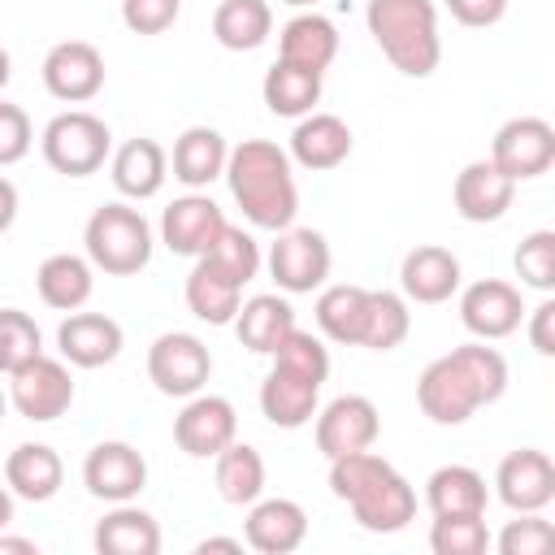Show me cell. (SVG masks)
Segmentation results:
<instances>
[{"label":"cell","instance_id":"20","mask_svg":"<svg viewBox=\"0 0 555 555\" xmlns=\"http://www.w3.org/2000/svg\"><path fill=\"white\" fill-rule=\"evenodd\" d=\"M512 199H516V182L507 173H499L490 160H468L451 182V204L473 225L499 221L512 208Z\"/></svg>","mask_w":555,"mask_h":555},{"label":"cell","instance_id":"40","mask_svg":"<svg viewBox=\"0 0 555 555\" xmlns=\"http://www.w3.org/2000/svg\"><path fill=\"white\" fill-rule=\"evenodd\" d=\"M512 269L520 278V286L529 291H555V230H533L520 238L516 256H512Z\"/></svg>","mask_w":555,"mask_h":555},{"label":"cell","instance_id":"4","mask_svg":"<svg viewBox=\"0 0 555 555\" xmlns=\"http://www.w3.org/2000/svg\"><path fill=\"white\" fill-rule=\"evenodd\" d=\"M330 377V351L312 330H291L273 347V369L260 382V412L273 429H304L317 416L321 386Z\"/></svg>","mask_w":555,"mask_h":555},{"label":"cell","instance_id":"16","mask_svg":"<svg viewBox=\"0 0 555 555\" xmlns=\"http://www.w3.org/2000/svg\"><path fill=\"white\" fill-rule=\"evenodd\" d=\"M82 486L91 499L104 503H130L143 486H147V460L130 447V442H95L82 460Z\"/></svg>","mask_w":555,"mask_h":555},{"label":"cell","instance_id":"30","mask_svg":"<svg viewBox=\"0 0 555 555\" xmlns=\"http://www.w3.org/2000/svg\"><path fill=\"white\" fill-rule=\"evenodd\" d=\"M230 325H234V334L247 351L273 356V347L295 330V308L286 304V295H251V299L238 304Z\"/></svg>","mask_w":555,"mask_h":555},{"label":"cell","instance_id":"52","mask_svg":"<svg viewBox=\"0 0 555 555\" xmlns=\"http://www.w3.org/2000/svg\"><path fill=\"white\" fill-rule=\"evenodd\" d=\"M282 4H291V9H317L321 0H282Z\"/></svg>","mask_w":555,"mask_h":555},{"label":"cell","instance_id":"46","mask_svg":"<svg viewBox=\"0 0 555 555\" xmlns=\"http://www.w3.org/2000/svg\"><path fill=\"white\" fill-rule=\"evenodd\" d=\"M529 317V343H533V351L538 356H555V304L551 299H542L533 312H525Z\"/></svg>","mask_w":555,"mask_h":555},{"label":"cell","instance_id":"42","mask_svg":"<svg viewBox=\"0 0 555 555\" xmlns=\"http://www.w3.org/2000/svg\"><path fill=\"white\" fill-rule=\"evenodd\" d=\"M520 520H507L494 538L499 555H546L555 546V525L542 520V512H516Z\"/></svg>","mask_w":555,"mask_h":555},{"label":"cell","instance_id":"41","mask_svg":"<svg viewBox=\"0 0 555 555\" xmlns=\"http://www.w3.org/2000/svg\"><path fill=\"white\" fill-rule=\"evenodd\" d=\"M39 351H43V334H39L35 317L22 308H0V373L22 369Z\"/></svg>","mask_w":555,"mask_h":555},{"label":"cell","instance_id":"3","mask_svg":"<svg viewBox=\"0 0 555 555\" xmlns=\"http://www.w3.org/2000/svg\"><path fill=\"white\" fill-rule=\"evenodd\" d=\"M330 494L343 499L360 529L369 533H399L416 516V490L412 481L382 455L351 451L330 460Z\"/></svg>","mask_w":555,"mask_h":555},{"label":"cell","instance_id":"13","mask_svg":"<svg viewBox=\"0 0 555 555\" xmlns=\"http://www.w3.org/2000/svg\"><path fill=\"white\" fill-rule=\"evenodd\" d=\"M460 321L481 343H499V338L516 334L525 321L520 286H512L503 278H481V282L464 286L460 291Z\"/></svg>","mask_w":555,"mask_h":555},{"label":"cell","instance_id":"38","mask_svg":"<svg viewBox=\"0 0 555 555\" xmlns=\"http://www.w3.org/2000/svg\"><path fill=\"white\" fill-rule=\"evenodd\" d=\"M412 330V312L408 299L399 291H369V317H364V334L360 347L369 351H395Z\"/></svg>","mask_w":555,"mask_h":555},{"label":"cell","instance_id":"34","mask_svg":"<svg viewBox=\"0 0 555 555\" xmlns=\"http://www.w3.org/2000/svg\"><path fill=\"white\" fill-rule=\"evenodd\" d=\"M212 460H217V464H212V481H217V494H221L225 503L247 507V503H256V499L264 494V460H260L256 447H247V442L234 438V442L221 447Z\"/></svg>","mask_w":555,"mask_h":555},{"label":"cell","instance_id":"17","mask_svg":"<svg viewBox=\"0 0 555 555\" xmlns=\"http://www.w3.org/2000/svg\"><path fill=\"white\" fill-rule=\"evenodd\" d=\"M494 490H499V503L507 512H542L555 499V464H551V455L538 451V447L507 451L499 460Z\"/></svg>","mask_w":555,"mask_h":555},{"label":"cell","instance_id":"47","mask_svg":"<svg viewBox=\"0 0 555 555\" xmlns=\"http://www.w3.org/2000/svg\"><path fill=\"white\" fill-rule=\"evenodd\" d=\"M17 221V186L9 178H0V234Z\"/></svg>","mask_w":555,"mask_h":555},{"label":"cell","instance_id":"32","mask_svg":"<svg viewBox=\"0 0 555 555\" xmlns=\"http://www.w3.org/2000/svg\"><path fill=\"white\" fill-rule=\"evenodd\" d=\"M317 330L330 338V343H343V347H360V334H364V317H369V286H351V282H334V286H321L317 295Z\"/></svg>","mask_w":555,"mask_h":555},{"label":"cell","instance_id":"49","mask_svg":"<svg viewBox=\"0 0 555 555\" xmlns=\"http://www.w3.org/2000/svg\"><path fill=\"white\" fill-rule=\"evenodd\" d=\"M195 551H199V555H208V551H225V555H238V551H243V542H238V538H204Z\"/></svg>","mask_w":555,"mask_h":555},{"label":"cell","instance_id":"11","mask_svg":"<svg viewBox=\"0 0 555 555\" xmlns=\"http://www.w3.org/2000/svg\"><path fill=\"white\" fill-rule=\"evenodd\" d=\"M486 160L499 173H507L512 182L542 178L555 165V126L546 117H512L494 130V143H490Z\"/></svg>","mask_w":555,"mask_h":555},{"label":"cell","instance_id":"18","mask_svg":"<svg viewBox=\"0 0 555 555\" xmlns=\"http://www.w3.org/2000/svg\"><path fill=\"white\" fill-rule=\"evenodd\" d=\"M351 126L338 117V113H304L291 130V165L308 169V173H325V169H338L347 156H351Z\"/></svg>","mask_w":555,"mask_h":555},{"label":"cell","instance_id":"27","mask_svg":"<svg viewBox=\"0 0 555 555\" xmlns=\"http://www.w3.org/2000/svg\"><path fill=\"white\" fill-rule=\"evenodd\" d=\"M61 481H65V464L48 442H22L4 460V486L13 490V499L48 503L61 490Z\"/></svg>","mask_w":555,"mask_h":555},{"label":"cell","instance_id":"37","mask_svg":"<svg viewBox=\"0 0 555 555\" xmlns=\"http://www.w3.org/2000/svg\"><path fill=\"white\" fill-rule=\"evenodd\" d=\"M195 260H208L212 269H221L230 282H238V286H247L256 273H260V264H264V251H260V243L243 230V225H221L217 234H212V243L195 256Z\"/></svg>","mask_w":555,"mask_h":555},{"label":"cell","instance_id":"19","mask_svg":"<svg viewBox=\"0 0 555 555\" xmlns=\"http://www.w3.org/2000/svg\"><path fill=\"white\" fill-rule=\"evenodd\" d=\"M121 343H126V334L108 312H69L56 325V351L74 369L113 364L121 356Z\"/></svg>","mask_w":555,"mask_h":555},{"label":"cell","instance_id":"53","mask_svg":"<svg viewBox=\"0 0 555 555\" xmlns=\"http://www.w3.org/2000/svg\"><path fill=\"white\" fill-rule=\"evenodd\" d=\"M4 408H9V390L0 386V421H4Z\"/></svg>","mask_w":555,"mask_h":555},{"label":"cell","instance_id":"1","mask_svg":"<svg viewBox=\"0 0 555 555\" xmlns=\"http://www.w3.org/2000/svg\"><path fill=\"white\" fill-rule=\"evenodd\" d=\"M503 390L507 360L499 356V347H486L481 338L429 360L416 377V403L434 425H464L477 408L503 399Z\"/></svg>","mask_w":555,"mask_h":555},{"label":"cell","instance_id":"48","mask_svg":"<svg viewBox=\"0 0 555 555\" xmlns=\"http://www.w3.org/2000/svg\"><path fill=\"white\" fill-rule=\"evenodd\" d=\"M0 555H39V542H30V538H9V533L0 529Z\"/></svg>","mask_w":555,"mask_h":555},{"label":"cell","instance_id":"26","mask_svg":"<svg viewBox=\"0 0 555 555\" xmlns=\"http://www.w3.org/2000/svg\"><path fill=\"white\" fill-rule=\"evenodd\" d=\"M225 156H230V143L221 130L212 126H186L178 139H173V152H169V169L182 186L199 191L208 186L212 178L225 173Z\"/></svg>","mask_w":555,"mask_h":555},{"label":"cell","instance_id":"43","mask_svg":"<svg viewBox=\"0 0 555 555\" xmlns=\"http://www.w3.org/2000/svg\"><path fill=\"white\" fill-rule=\"evenodd\" d=\"M182 13V0H121V22L134 35H165Z\"/></svg>","mask_w":555,"mask_h":555},{"label":"cell","instance_id":"33","mask_svg":"<svg viewBox=\"0 0 555 555\" xmlns=\"http://www.w3.org/2000/svg\"><path fill=\"white\" fill-rule=\"evenodd\" d=\"M273 35L269 0H221L212 9V39L230 52H256Z\"/></svg>","mask_w":555,"mask_h":555},{"label":"cell","instance_id":"15","mask_svg":"<svg viewBox=\"0 0 555 555\" xmlns=\"http://www.w3.org/2000/svg\"><path fill=\"white\" fill-rule=\"evenodd\" d=\"M377 434H382V416L369 395H338L325 408H317V451L325 460L364 451L377 442Z\"/></svg>","mask_w":555,"mask_h":555},{"label":"cell","instance_id":"8","mask_svg":"<svg viewBox=\"0 0 555 555\" xmlns=\"http://www.w3.org/2000/svg\"><path fill=\"white\" fill-rule=\"evenodd\" d=\"M330 260H334L330 256V243L312 225H286V230H278V238H273V247L264 256L269 278L286 295H312V291H321L325 278H330Z\"/></svg>","mask_w":555,"mask_h":555},{"label":"cell","instance_id":"7","mask_svg":"<svg viewBox=\"0 0 555 555\" xmlns=\"http://www.w3.org/2000/svg\"><path fill=\"white\" fill-rule=\"evenodd\" d=\"M39 152L56 173L87 178V173H100L104 160L113 156V130L104 117H95L87 108H65L43 126Z\"/></svg>","mask_w":555,"mask_h":555},{"label":"cell","instance_id":"44","mask_svg":"<svg viewBox=\"0 0 555 555\" xmlns=\"http://www.w3.org/2000/svg\"><path fill=\"white\" fill-rule=\"evenodd\" d=\"M30 143H35V126L26 108L0 100V165H17L30 152Z\"/></svg>","mask_w":555,"mask_h":555},{"label":"cell","instance_id":"51","mask_svg":"<svg viewBox=\"0 0 555 555\" xmlns=\"http://www.w3.org/2000/svg\"><path fill=\"white\" fill-rule=\"evenodd\" d=\"M9 78H13V56H9V48L0 43V91L9 87Z\"/></svg>","mask_w":555,"mask_h":555},{"label":"cell","instance_id":"23","mask_svg":"<svg viewBox=\"0 0 555 555\" xmlns=\"http://www.w3.org/2000/svg\"><path fill=\"white\" fill-rule=\"evenodd\" d=\"M403 299L412 304H447L460 291V256L438 243H421L399 264Z\"/></svg>","mask_w":555,"mask_h":555},{"label":"cell","instance_id":"10","mask_svg":"<svg viewBox=\"0 0 555 555\" xmlns=\"http://www.w3.org/2000/svg\"><path fill=\"white\" fill-rule=\"evenodd\" d=\"M9 403L17 408V416L26 421H56L69 412L74 403V377L69 364L56 356H30L22 369L9 373Z\"/></svg>","mask_w":555,"mask_h":555},{"label":"cell","instance_id":"45","mask_svg":"<svg viewBox=\"0 0 555 555\" xmlns=\"http://www.w3.org/2000/svg\"><path fill=\"white\" fill-rule=\"evenodd\" d=\"M442 4H447V13H451L460 26H473V30L494 26V22H503V13H507V0H442Z\"/></svg>","mask_w":555,"mask_h":555},{"label":"cell","instance_id":"6","mask_svg":"<svg viewBox=\"0 0 555 555\" xmlns=\"http://www.w3.org/2000/svg\"><path fill=\"white\" fill-rule=\"evenodd\" d=\"M82 247H87V260L108 273V278H130L139 269H147L152 260V225L139 208L113 199V204H100L87 225H82Z\"/></svg>","mask_w":555,"mask_h":555},{"label":"cell","instance_id":"9","mask_svg":"<svg viewBox=\"0 0 555 555\" xmlns=\"http://www.w3.org/2000/svg\"><path fill=\"white\" fill-rule=\"evenodd\" d=\"M147 377H152V386H156L160 395H169V399H191V395H199V390L208 386V377H212V356H208V347H204L195 334L169 330V334L152 338V347H147Z\"/></svg>","mask_w":555,"mask_h":555},{"label":"cell","instance_id":"21","mask_svg":"<svg viewBox=\"0 0 555 555\" xmlns=\"http://www.w3.org/2000/svg\"><path fill=\"white\" fill-rule=\"evenodd\" d=\"M243 538L260 555H291L308 538V512L295 499H256L247 503Z\"/></svg>","mask_w":555,"mask_h":555},{"label":"cell","instance_id":"22","mask_svg":"<svg viewBox=\"0 0 555 555\" xmlns=\"http://www.w3.org/2000/svg\"><path fill=\"white\" fill-rule=\"evenodd\" d=\"M225 225V212L217 208V199L191 191V195H178L165 212H160V243L173 251V256H199L212 234Z\"/></svg>","mask_w":555,"mask_h":555},{"label":"cell","instance_id":"12","mask_svg":"<svg viewBox=\"0 0 555 555\" xmlns=\"http://www.w3.org/2000/svg\"><path fill=\"white\" fill-rule=\"evenodd\" d=\"M43 87L61 104H87L104 91V56L87 39H61L43 56Z\"/></svg>","mask_w":555,"mask_h":555},{"label":"cell","instance_id":"2","mask_svg":"<svg viewBox=\"0 0 555 555\" xmlns=\"http://www.w3.org/2000/svg\"><path fill=\"white\" fill-rule=\"evenodd\" d=\"M221 178L256 230L278 234V230L295 225V212H299L295 165H291L286 147H278L273 139H243L238 147H230Z\"/></svg>","mask_w":555,"mask_h":555},{"label":"cell","instance_id":"31","mask_svg":"<svg viewBox=\"0 0 555 555\" xmlns=\"http://www.w3.org/2000/svg\"><path fill=\"white\" fill-rule=\"evenodd\" d=\"M425 503L434 516H486V477L468 464H442L425 481Z\"/></svg>","mask_w":555,"mask_h":555},{"label":"cell","instance_id":"14","mask_svg":"<svg viewBox=\"0 0 555 555\" xmlns=\"http://www.w3.org/2000/svg\"><path fill=\"white\" fill-rule=\"evenodd\" d=\"M238 438V412L225 395H191L186 408L173 416V442L191 460H212L221 447Z\"/></svg>","mask_w":555,"mask_h":555},{"label":"cell","instance_id":"24","mask_svg":"<svg viewBox=\"0 0 555 555\" xmlns=\"http://www.w3.org/2000/svg\"><path fill=\"white\" fill-rule=\"evenodd\" d=\"M108 178L126 199H152L169 178V152L156 139H126L108 156Z\"/></svg>","mask_w":555,"mask_h":555},{"label":"cell","instance_id":"5","mask_svg":"<svg viewBox=\"0 0 555 555\" xmlns=\"http://www.w3.org/2000/svg\"><path fill=\"white\" fill-rule=\"evenodd\" d=\"M364 22L382 56L408 74L429 78L442 61V35H438V4L434 0H369Z\"/></svg>","mask_w":555,"mask_h":555},{"label":"cell","instance_id":"35","mask_svg":"<svg viewBox=\"0 0 555 555\" xmlns=\"http://www.w3.org/2000/svg\"><path fill=\"white\" fill-rule=\"evenodd\" d=\"M260 95H264V108L278 113V117H304L317 108L321 100V74L312 69H299L291 61H273L264 69V82H260Z\"/></svg>","mask_w":555,"mask_h":555},{"label":"cell","instance_id":"28","mask_svg":"<svg viewBox=\"0 0 555 555\" xmlns=\"http://www.w3.org/2000/svg\"><path fill=\"white\" fill-rule=\"evenodd\" d=\"M91 542L100 555H156L160 551V525L152 512H143L134 503H113V512H104L95 520Z\"/></svg>","mask_w":555,"mask_h":555},{"label":"cell","instance_id":"36","mask_svg":"<svg viewBox=\"0 0 555 555\" xmlns=\"http://www.w3.org/2000/svg\"><path fill=\"white\" fill-rule=\"evenodd\" d=\"M238 304H243V286L230 282L208 260H195V269L186 273V308L199 321H208V325H230L234 312H238Z\"/></svg>","mask_w":555,"mask_h":555},{"label":"cell","instance_id":"50","mask_svg":"<svg viewBox=\"0 0 555 555\" xmlns=\"http://www.w3.org/2000/svg\"><path fill=\"white\" fill-rule=\"evenodd\" d=\"M9 525H13V490L0 486V529H9Z\"/></svg>","mask_w":555,"mask_h":555},{"label":"cell","instance_id":"39","mask_svg":"<svg viewBox=\"0 0 555 555\" xmlns=\"http://www.w3.org/2000/svg\"><path fill=\"white\" fill-rule=\"evenodd\" d=\"M429 551L434 555H486L490 551L486 516H434Z\"/></svg>","mask_w":555,"mask_h":555},{"label":"cell","instance_id":"29","mask_svg":"<svg viewBox=\"0 0 555 555\" xmlns=\"http://www.w3.org/2000/svg\"><path fill=\"white\" fill-rule=\"evenodd\" d=\"M35 291L48 308L56 312H78L91 291H95V264L87 256H74V251H56L39 264L35 273Z\"/></svg>","mask_w":555,"mask_h":555},{"label":"cell","instance_id":"25","mask_svg":"<svg viewBox=\"0 0 555 555\" xmlns=\"http://www.w3.org/2000/svg\"><path fill=\"white\" fill-rule=\"evenodd\" d=\"M338 56V30L330 17H321L317 9H299L282 35H278V61H291L299 69H312V74H325L330 61Z\"/></svg>","mask_w":555,"mask_h":555}]
</instances>
